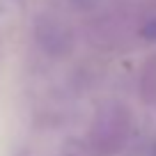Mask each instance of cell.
<instances>
[{
    "instance_id": "obj_1",
    "label": "cell",
    "mask_w": 156,
    "mask_h": 156,
    "mask_svg": "<svg viewBox=\"0 0 156 156\" xmlns=\"http://www.w3.org/2000/svg\"><path fill=\"white\" fill-rule=\"evenodd\" d=\"M124 136H126V119L119 110L110 108L99 112V117L94 119V126L90 131V145L99 156H110L119 149Z\"/></svg>"
},
{
    "instance_id": "obj_2",
    "label": "cell",
    "mask_w": 156,
    "mask_h": 156,
    "mask_svg": "<svg viewBox=\"0 0 156 156\" xmlns=\"http://www.w3.org/2000/svg\"><path fill=\"white\" fill-rule=\"evenodd\" d=\"M37 37L39 44L44 46V51L48 53H58V48H64V30L58 28L55 21H44V23L37 25Z\"/></svg>"
}]
</instances>
